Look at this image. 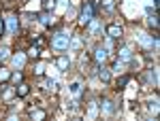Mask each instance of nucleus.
<instances>
[{
	"label": "nucleus",
	"mask_w": 160,
	"mask_h": 121,
	"mask_svg": "<svg viewBox=\"0 0 160 121\" xmlns=\"http://www.w3.org/2000/svg\"><path fill=\"white\" fill-rule=\"evenodd\" d=\"M2 32H4V19H0V36H2Z\"/></svg>",
	"instance_id": "obj_25"
},
{
	"label": "nucleus",
	"mask_w": 160,
	"mask_h": 121,
	"mask_svg": "<svg viewBox=\"0 0 160 121\" xmlns=\"http://www.w3.org/2000/svg\"><path fill=\"white\" fill-rule=\"evenodd\" d=\"M94 13H96V7H94V2L92 0H86L83 2V7H81V15H79V21L83 26H88L92 19H94Z\"/></svg>",
	"instance_id": "obj_2"
},
{
	"label": "nucleus",
	"mask_w": 160,
	"mask_h": 121,
	"mask_svg": "<svg viewBox=\"0 0 160 121\" xmlns=\"http://www.w3.org/2000/svg\"><path fill=\"white\" fill-rule=\"evenodd\" d=\"M102 7L105 11H113V0H102Z\"/></svg>",
	"instance_id": "obj_21"
},
{
	"label": "nucleus",
	"mask_w": 160,
	"mask_h": 121,
	"mask_svg": "<svg viewBox=\"0 0 160 121\" xmlns=\"http://www.w3.org/2000/svg\"><path fill=\"white\" fill-rule=\"evenodd\" d=\"M26 58H28V55H26V53H22V51H19V53H15V55L11 58L13 66H15L17 70H22V68H24V64H26Z\"/></svg>",
	"instance_id": "obj_5"
},
{
	"label": "nucleus",
	"mask_w": 160,
	"mask_h": 121,
	"mask_svg": "<svg viewBox=\"0 0 160 121\" xmlns=\"http://www.w3.org/2000/svg\"><path fill=\"white\" fill-rule=\"evenodd\" d=\"M30 117H32V119H37V121H43L45 117H47V113H45V110H41V109H30Z\"/></svg>",
	"instance_id": "obj_9"
},
{
	"label": "nucleus",
	"mask_w": 160,
	"mask_h": 121,
	"mask_svg": "<svg viewBox=\"0 0 160 121\" xmlns=\"http://www.w3.org/2000/svg\"><path fill=\"white\" fill-rule=\"evenodd\" d=\"M7 58H9V49H7V47H0V62H4Z\"/></svg>",
	"instance_id": "obj_20"
},
{
	"label": "nucleus",
	"mask_w": 160,
	"mask_h": 121,
	"mask_svg": "<svg viewBox=\"0 0 160 121\" xmlns=\"http://www.w3.org/2000/svg\"><path fill=\"white\" fill-rule=\"evenodd\" d=\"M4 24H7L9 34H17V32H19V19H17V15H9V17L4 19Z\"/></svg>",
	"instance_id": "obj_3"
},
{
	"label": "nucleus",
	"mask_w": 160,
	"mask_h": 121,
	"mask_svg": "<svg viewBox=\"0 0 160 121\" xmlns=\"http://www.w3.org/2000/svg\"><path fill=\"white\" fill-rule=\"evenodd\" d=\"M56 85H58L56 81H47V89H51V91H53V89H56Z\"/></svg>",
	"instance_id": "obj_23"
},
{
	"label": "nucleus",
	"mask_w": 160,
	"mask_h": 121,
	"mask_svg": "<svg viewBox=\"0 0 160 121\" xmlns=\"http://www.w3.org/2000/svg\"><path fill=\"white\" fill-rule=\"evenodd\" d=\"M111 70H115V72H122V70H124V62H122V60H118L115 64H113V68H111Z\"/></svg>",
	"instance_id": "obj_18"
},
{
	"label": "nucleus",
	"mask_w": 160,
	"mask_h": 121,
	"mask_svg": "<svg viewBox=\"0 0 160 121\" xmlns=\"http://www.w3.org/2000/svg\"><path fill=\"white\" fill-rule=\"evenodd\" d=\"M53 7H56V0H43V9L45 11H53Z\"/></svg>",
	"instance_id": "obj_15"
},
{
	"label": "nucleus",
	"mask_w": 160,
	"mask_h": 121,
	"mask_svg": "<svg viewBox=\"0 0 160 121\" xmlns=\"http://www.w3.org/2000/svg\"><path fill=\"white\" fill-rule=\"evenodd\" d=\"M154 4H158V0H154Z\"/></svg>",
	"instance_id": "obj_26"
},
{
	"label": "nucleus",
	"mask_w": 160,
	"mask_h": 121,
	"mask_svg": "<svg viewBox=\"0 0 160 121\" xmlns=\"http://www.w3.org/2000/svg\"><path fill=\"white\" fill-rule=\"evenodd\" d=\"M53 21H56V19H53V15H51L49 11H45L43 15H41V24H43V26H51Z\"/></svg>",
	"instance_id": "obj_11"
},
{
	"label": "nucleus",
	"mask_w": 160,
	"mask_h": 121,
	"mask_svg": "<svg viewBox=\"0 0 160 121\" xmlns=\"http://www.w3.org/2000/svg\"><path fill=\"white\" fill-rule=\"evenodd\" d=\"M71 94L79 96V94H81V85H79V83H73V85H71Z\"/></svg>",
	"instance_id": "obj_19"
},
{
	"label": "nucleus",
	"mask_w": 160,
	"mask_h": 121,
	"mask_svg": "<svg viewBox=\"0 0 160 121\" xmlns=\"http://www.w3.org/2000/svg\"><path fill=\"white\" fill-rule=\"evenodd\" d=\"M94 60H96V64H102V62L107 60V49L105 47H96L94 49Z\"/></svg>",
	"instance_id": "obj_6"
},
{
	"label": "nucleus",
	"mask_w": 160,
	"mask_h": 121,
	"mask_svg": "<svg viewBox=\"0 0 160 121\" xmlns=\"http://www.w3.org/2000/svg\"><path fill=\"white\" fill-rule=\"evenodd\" d=\"M9 79H11V72L4 70V68H0V81H9Z\"/></svg>",
	"instance_id": "obj_17"
},
{
	"label": "nucleus",
	"mask_w": 160,
	"mask_h": 121,
	"mask_svg": "<svg viewBox=\"0 0 160 121\" xmlns=\"http://www.w3.org/2000/svg\"><path fill=\"white\" fill-rule=\"evenodd\" d=\"M51 47L56 49V51H66V49L71 47V36L66 32H58L56 36H51Z\"/></svg>",
	"instance_id": "obj_1"
},
{
	"label": "nucleus",
	"mask_w": 160,
	"mask_h": 121,
	"mask_svg": "<svg viewBox=\"0 0 160 121\" xmlns=\"http://www.w3.org/2000/svg\"><path fill=\"white\" fill-rule=\"evenodd\" d=\"M130 58H132V53H130V49H128V47L120 49V60H122V62H128Z\"/></svg>",
	"instance_id": "obj_13"
},
{
	"label": "nucleus",
	"mask_w": 160,
	"mask_h": 121,
	"mask_svg": "<svg viewBox=\"0 0 160 121\" xmlns=\"http://www.w3.org/2000/svg\"><path fill=\"white\" fill-rule=\"evenodd\" d=\"M128 83H130V77H128V74H124L122 79H118V89H124Z\"/></svg>",
	"instance_id": "obj_14"
},
{
	"label": "nucleus",
	"mask_w": 160,
	"mask_h": 121,
	"mask_svg": "<svg viewBox=\"0 0 160 121\" xmlns=\"http://www.w3.org/2000/svg\"><path fill=\"white\" fill-rule=\"evenodd\" d=\"M13 94H15V89H7V91H4V98H7V100H9V98H11Z\"/></svg>",
	"instance_id": "obj_24"
},
{
	"label": "nucleus",
	"mask_w": 160,
	"mask_h": 121,
	"mask_svg": "<svg viewBox=\"0 0 160 121\" xmlns=\"http://www.w3.org/2000/svg\"><path fill=\"white\" fill-rule=\"evenodd\" d=\"M98 79L102 81V83H109L111 81V70L105 68V66H100V64H98Z\"/></svg>",
	"instance_id": "obj_7"
},
{
	"label": "nucleus",
	"mask_w": 160,
	"mask_h": 121,
	"mask_svg": "<svg viewBox=\"0 0 160 121\" xmlns=\"http://www.w3.org/2000/svg\"><path fill=\"white\" fill-rule=\"evenodd\" d=\"M56 66H58V70H62V72H64V70H68V66H71V60H68L66 55H60V58L56 60Z\"/></svg>",
	"instance_id": "obj_8"
},
{
	"label": "nucleus",
	"mask_w": 160,
	"mask_h": 121,
	"mask_svg": "<svg viewBox=\"0 0 160 121\" xmlns=\"http://www.w3.org/2000/svg\"><path fill=\"white\" fill-rule=\"evenodd\" d=\"M100 110H102L105 115H111V113H113V102H111V100H102V104H100Z\"/></svg>",
	"instance_id": "obj_12"
},
{
	"label": "nucleus",
	"mask_w": 160,
	"mask_h": 121,
	"mask_svg": "<svg viewBox=\"0 0 160 121\" xmlns=\"http://www.w3.org/2000/svg\"><path fill=\"white\" fill-rule=\"evenodd\" d=\"M122 34H124L122 26H118V24H111V26H107V36H109V38H120Z\"/></svg>",
	"instance_id": "obj_4"
},
{
	"label": "nucleus",
	"mask_w": 160,
	"mask_h": 121,
	"mask_svg": "<svg viewBox=\"0 0 160 121\" xmlns=\"http://www.w3.org/2000/svg\"><path fill=\"white\" fill-rule=\"evenodd\" d=\"M34 72H37L38 77H41V74L45 72V66H43V64H38V66H37V70H34Z\"/></svg>",
	"instance_id": "obj_22"
},
{
	"label": "nucleus",
	"mask_w": 160,
	"mask_h": 121,
	"mask_svg": "<svg viewBox=\"0 0 160 121\" xmlns=\"http://www.w3.org/2000/svg\"><path fill=\"white\" fill-rule=\"evenodd\" d=\"M28 91H30V87H28L26 83H19L17 87H15V94H17L19 98H26V96H28Z\"/></svg>",
	"instance_id": "obj_10"
},
{
	"label": "nucleus",
	"mask_w": 160,
	"mask_h": 121,
	"mask_svg": "<svg viewBox=\"0 0 160 121\" xmlns=\"http://www.w3.org/2000/svg\"><path fill=\"white\" fill-rule=\"evenodd\" d=\"M26 55H28V58H38V55H41V49H38V47H32L28 53H26Z\"/></svg>",
	"instance_id": "obj_16"
}]
</instances>
